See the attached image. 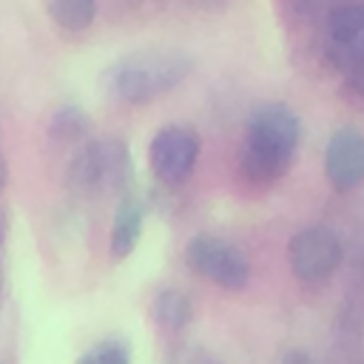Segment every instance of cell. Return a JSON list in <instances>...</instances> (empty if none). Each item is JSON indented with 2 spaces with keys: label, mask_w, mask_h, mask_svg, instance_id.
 I'll return each instance as SVG.
<instances>
[{
  "label": "cell",
  "mask_w": 364,
  "mask_h": 364,
  "mask_svg": "<svg viewBox=\"0 0 364 364\" xmlns=\"http://www.w3.org/2000/svg\"><path fill=\"white\" fill-rule=\"evenodd\" d=\"M301 122L284 102H267L253 111L239 154V171L253 185L279 182L299 151Z\"/></svg>",
  "instance_id": "obj_1"
},
{
  "label": "cell",
  "mask_w": 364,
  "mask_h": 364,
  "mask_svg": "<svg viewBox=\"0 0 364 364\" xmlns=\"http://www.w3.org/2000/svg\"><path fill=\"white\" fill-rule=\"evenodd\" d=\"M193 60L182 51H136L111 63L102 74L105 94L125 105H148L188 80Z\"/></svg>",
  "instance_id": "obj_2"
},
{
  "label": "cell",
  "mask_w": 364,
  "mask_h": 364,
  "mask_svg": "<svg viewBox=\"0 0 364 364\" xmlns=\"http://www.w3.org/2000/svg\"><path fill=\"white\" fill-rule=\"evenodd\" d=\"M128 179H131V154L122 139L85 142L68 165V182L80 193L117 191Z\"/></svg>",
  "instance_id": "obj_3"
},
{
  "label": "cell",
  "mask_w": 364,
  "mask_h": 364,
  "mask_svg": "<svg viewBox=\"0 0 364 364\" xmlns=\"http://www.w3.org/2000/svg\"><path fill=\"white\" fill-rule=\"evenodd\" d=\"M341 259H344V245H341L338 233L324 225L301 228L287 245L290 270L307 287L324 284L338 270Z\"/></svg>",
  "instance_id": "obj_4"
},
{
  "label": "cell",
  "mask_w": 364,
  "mask_h": 364,
  "mask_svg": "<svg viewBox=\"0 0 364 364\" xmlns=\"http://www.w3.org/2000/svg\"><path fill=\"white\" fill-rule=\"evenodd\" d=\"M185 262L196 276L213 282L222 290H245V284L250 282V264L245 253L210 233H199L188 242Z\"/></svg>",
  "instance_id": "obj_5"
},
{
  "label": "cell",
  "mask_w": 364,
  "mask_h": 364,
  "mask_svg": "<svg viewBox=\"0 0 364 364\" xmlns=\"http://www.w3.org/2000/svg\"><path fill=\"white\" fill-rule=\"evenodd\" d=\"M324 57L344 77L364 74V6L347 3L330 11L324 26Z\"/></svg>",
  "instance_id": "obj_6"
},
{
  "label": "cell",
  "mask_w": 364,
  "mask_h": 364,
  "mask_svg": "<svg viewBox=\"0 0 364 364\" xmlns=\"http://www.w3.org/2000/svg\"><path fill=\"white\" fill-rule=\"evenodd\" d=\"M199 159V134L188 125H165L148 148L151 171L165 185H182Z\"/></svg>",
  "instance_id": "obj_7"
},
{
  "label": "cell",
  "mask_w": 364,
  "mask_h": 364,
  "mask_svg": "<svg viewBox=\"0 0 364 364\" xmlns=\"http://www.w3.org/2000/svg\"><path fill=\"white\" fill-rule=\"evenodd\" d=\"M324 176L333 191L350 193L364 182V134L341 125L330 134L324 148Z\"/></svg>",
  "instance_id": "obj_8"
},
{
  "label": "cell",
  "mask_w": 364,
  "mask_h": 364,
  "mask_svg": "<svg viewBox=\"0 0 364 364\" xmlns=\"http://www.w3.org/2000/svg\"><path fill=\"white\" fill-rule=\"evenodd\" d=\"M142 233V202L128 196L122 199L117 216H114V228H111V256L114 259H125L134 245L139 242Z\"/></svg>",
  "instance_id": "obj_9"
},
{
  "label": "cell",
  "mask_w": 364,
  "mask_h": 364,
  "mask_svg": "<svg viewBox=\"0 0 364 364\" xmlns=\"http://www.w3.org/2000/svg\"><path fill=\"white\" fill-rule=\"evenodd\" d=\"M151 318L156 321V327H162L165 333H179L182 327H188V321L193 318V304L188 299V293L165 287L154 296L151 301Z\"/></svg>",
  "instance_id": "obj_10"
},
{
  "label": "cell",
  "mask_w": 364,
  "mask_h": 364,
  "mask_svg": "<svg viewBox=\"0 0 364 364\" xmlns=\"http://www.w3.org/2000/svg\"><path fill=\"white\" fill-rule=\"evenodd\" d=\"M48 14L63 31H85L97 17V0H48Z\"/></svg>",
  "instance_id": "obj_11"
},
{
  "label": "cell",
  "mask_w": 364,
  "mask_h": 364,
  "mask_svg": "<svg viewBox=\"0 0 364 364\" xmlns=\"http://www.w3.org/2000/svg\"><path fill=\"white\" fill-rule=\"evenodd\" d=\"M85 131H88V119H85L82 108H77V105L60 108V111L54 114V119H51V136H54V139L68 142V139L82 136Z\"/></svg>",
  "instance_id": "obj_12"
},
{
  "label": "cell",
  "mask_w": 364,
  "mask_h": 364,
  "mask_svg": "<svg viewBox=\"0 0 364 364\" xmlns=\"http://www.w3.org/2000/svg\"><path fill=\"white\" fill-rule=\"evenodd\" d=\"M128 361H131V355L122 341H102V344L91 347L88 353H82L77 364H128Z\"/></svg>",
  "instance_id": "obj_13"
},
{
  "label": "cell",
  "mask_w": 364,
  "mask_h": 364,
  "mask_svg": "<svg viewBox=\"0 0 364 364\" xmlns=\"http://www.w3.org/2000/svg\"><path fill=\"white\" fill-rule=\"evenodd\" d=\"M0 179H3V173H0ZM0 185H3V182H0Z\"/></svg>",
  "instance_id": "obj_14"
}]
</instances>
